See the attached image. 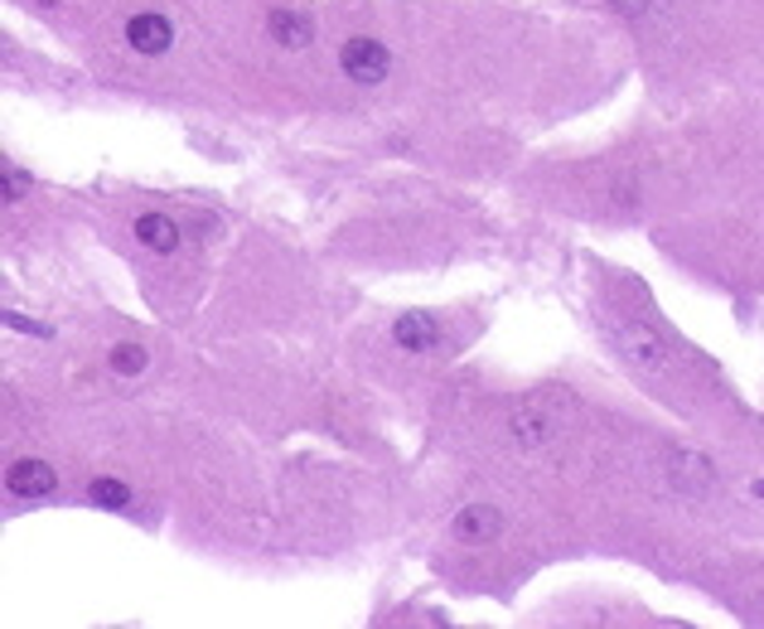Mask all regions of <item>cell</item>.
Instances as JSON below:
<instances>
[{"label":"cell","instance_id":"obj_11","mask_svg":"<svg viewBox=\"0 0 764 629\" xmlns=\"http://www.w3.org/2000/svg\"><path fill=\"white\" fill-rule=\"evenodd\" d=\"M20 194H25V175H15L5 165V199H20Z\"/></svg>","mask_w":764,"mask_h":629},{"label":"cell","instance_id":"obj_12","mask_svg":"<svg viewBox=\"0 0 764 629\" xmlns=\"http://www.w3.org/2000/svg\"><path fill=\"white\" fill-rule=\"evenodd\" d=\"M5 324H10V330H25V334H44V324H35V320H20L15 310L5 314Z\"/></svg>","mask_w":764,"mask_h":629},{"label":"cell","instance_id":"obj_7","mask_svg":"<svg viewBox=\"0 0 764 629\" xmlns=\"http://www.w3.org/2000/svg\"><path fill=\"white\" fill-rule=\"evenodd\" d=\"M136 238L151 247V252H175V247H179V228L165 218V213H141V218H136Z\"/></svg>","mask_w":764,"mask_h":629},{"label":"cell","instance_id":"obj_10","mask_svg":"<svg viewBox=\"0 0 764 629\" xmlns=\"http://www.w3.org/2000/svg\"><path fill=\"white\" fill-rule=\"evenodd\" d=\"M552 431V426H542V417H533V412H518V417H513V436H518V441H542V436Z\"/></svg>","mask_w":764,"mask_h":629},{"label":"cell","instance_id":"obj_2","mask_svg":"<svg viewBox=\"0 0 764 629\" xmlns=\"http://www.w3.org/2000/svg\"><path fill=\"white\" fill-rule=\"evenodd\" d=\"M392 340H397L402 349H411V354H426V349L441 344V330H435V320L426 310H407V314L392 320Z\"/></svg>","mask_w":764,"mask_h":629},{"label":"cell","instance_id":"obj_9","mask_svg":"<svg viewBox=\"0 0 764 629\" xmlns=\"http://www.w3.org/2000/svg\"><path fill=\"white\" fill-rule=\"evenodd\" d=\"M145 364H151V354H145V344H117V349H111V368H117L121 378H136Z\"/></svg>","mask_w":764,"mask_h":629},{"label":"cell","instance_id":"obj_14","mask_svg":"<svg viewBox=\"0 0 764 629\" xmlns=\"http://www.w3.org/2000/svg\"><path fill=\"white\" fill-rule=\"evenodd\" d=\"M755 494H760V499H764V479H760V485H755Z\"/></svg>","mask_w":764,"mask_h":629},{"label":"cell","instance_id":"obj_3","mask_svg":"<svg viewBox=\"0 0 764 629\" xmlns=\"http://www.w3.org/2000/svg\"><path fill=\"white\" fill-rule=\"evenodd\" d=\"M5 485H10V494H20V499H44V494L59 489V475H53L44 460H20Z\"/></svg>","mask_w":764,"mask_h":629},{"label":"cell","instance_id":"obj_6","mask_svg":"<svg viewBox=\"0 0 764 629\" xmlns=\"http://www.w3.org/2000/svg\"><path fill=\"white\" fill-rule=\"evenodd\" d=\"M266 29H272V39L280 49H306L310 44V20L296 15V10H272V15H266Z\"/></svg>","mask_w":764,"mask_h":629},{"label":"cell","instance_id":"obj_13","mask_svg":"<svg viewBox=\"0 0 764 629\" xmlns=\"http://www.w3.org/2000/svg\"><path fill=\"white\" fill-rule=\"evenodd\" d=\"M614 10H620V15H644L648 10V0H610Z\"/></svg>","mask_w":764,"mask_h":629},{"label":"cell","instance_id":"obj_4","mask_svg":"<svg viewBox=\"0 0 764 629\" xmlns=\"http://www.w3.org/2000/svg\"><path fill=\"white\" fill-rule=\"evenodd\" d=\"M127 39L136 54H165L175 44V25L165 15H136L127 25Z\"/></svg>","mask_w":764,"mask_h":629},{"label":"cell","instance_id":"obj_1","mask_svg":"<svg viewBox=\"0 0 764 629\" xmlns=\"http://www.w3.org/2000/svg\"><path fill=\"white\" fill-rule=\"evenodd\" d=\"M339 69L354 78V83H382V78L392 73V54L382 49L378 39L358 35V39H348L339 49Z\"/></svg>","mask_w":764,"mask_h":629},{"label":"cell","instance_id":"obj_8","mask_svg":"<svg viewBox=\"0 0 764 629\" xmlns=\"http://www.w3.org/2000/svg\"><path fill=\"white\" fill-rule=\"evenodd\" d=\"M87 499L97 503V509H111V513H121L131 503V489L121 485V479H93V489H87Z\"/></svg>","mask_w":764,"mask_h":629},{"label":"cell","instance_id":"obj_5","mask_svg":"<svg viewBox=\"0 0 764 629\" xmlns=\"http://www.w3.org/2000/svg\"><path fill=\"white\" fill-rule=\"evenodd\" d=\"M499 509H489V503H469L465 513L455 519V537L459 543H469V547H479V543H489V537H499Z\"/></svg>","mask_w":764,"mask_h":629}]
</instances>
